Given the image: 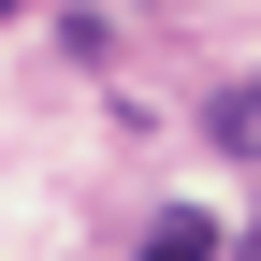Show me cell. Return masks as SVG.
Returning a JSON list of instances; mask_svg holds the SVG:
<instances>
[{"label": "cell", "instance_id": "obj_1", "mask_svg": "<svg viewBox=\"0 0 261 261\" xmlns=\"http://www.w3.org/2000/svg\"><path fill=\"white\" fill-rule=\"evenodd\" d=\"M145 261H232V232L203 203H174V218H145Z\"/></svg>", "mask_w": 261, "mask_h": 261}, {"label": "cell", "instance_id": "obj_2", "mask_svg": "<svg viewBox=\"0 0 261 261\" xmlns=\"http://www.w3.org/2000/svg\"><path fill=\"white\" fill-rule=\"evenodd\" d=\"M218 145H232V160H261V73L232 87V102H218Z\"/></svg>", "mask_w": 261, "mask_h": 261}, {"label": "cell", "instance_id": "obj_3", "mask_svg": "<svg viewBox=\"0 0 261 261\" xmlns=\"http://www.w3.org/2000/svg\"><path fill=\"white\" fill-rule=\"evenodd\" d=\"M232 261H261V232H247V247H232Z\"/></svg>", "mask_w": 261, "mask_h": 261}]
</instances>
